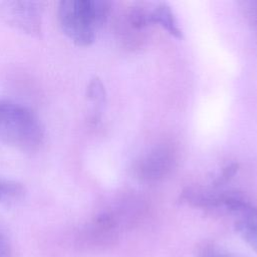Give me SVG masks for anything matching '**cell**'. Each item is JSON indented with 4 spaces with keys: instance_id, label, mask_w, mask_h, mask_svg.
Wrapping results in <instances>:
<instances>
[{
    "instance_id": "1",
    "label": "cell",
    "mask_w": 257,
    "mask_h": 257,
    "mask_svg": "<svg viewBox=\"0 0 257 257\" xmlns=\"http://www.w3.org/2000/svg\"><path fill=\"white\" fill-rule=\"evenodd\" d=\"M44 141V127L28 106L0 98V143L23 152H34Z\"/></svg>"
},
{
    "instance_id": "2",
    "label": "cell",
    "mask_w": 257,
    "mask_h": 257,
    "mask_svg": "<svg viewBox=\"0 0 257 257\" xmlns=\"http://www.w3.org/2000/svg\"><path fill=\"white\" fill-rule=\"evenodd\" d=\"M110 3L102 0H63L58 5V19L63 32L79 46L91 44L97 29L105 22Z\"/></svg>"
},
{
    "instance_id": "3",
    "label": "cell",
    "mask_w": 257,
    "mask_h": 257,
    "mask_svg": "<svg viewBox=\"0 0 257 257\" xmlns=\"http://www.w3.org/2000/svg\"><path fill=\"white\" fill-rule=\"evenodd\" d=\"M41 3L36 1H2L0 17L10 26L37 36L41 33Z\"/></svg>"
},
{
    "instance_id": "4",
    "label": "cell",
    "mask_w": 257,
    "mask_h": 257,
    "mask_svg": "<svg viewBox=\"0 0 257 257\" xmlns=\"http://www.w3.org/2000/svg\"><path fill=\"white\" fill-rule=\"evenodd\" d=\"M172 162V151L168 148H159L141 162L138 170L142 178L147 180H156L170 170Z\"/></svg>"
},
{
    "instance_id": "5",
    "label": "cell",
    "mask_w": 257,
    "mask_h": 257,
    "mask_svg": "<svg viewBox=\"0 0 257 257\" xmlns=\"http://www.w3.org/2000/svg\"><path fill=\"white\" fill-rule=\"evenodd\" d=\"M150 20L151 22L160 24L172 36L176 38L183 37L182 30L180 29L176 17L168 4L160 3L150 11Z\"/></svg>"
},
{
    "instance_id": "6",
    "label": "cell",
    "mask_w": 257,
    "mask_h": 257,
    "mask_svg": "<svg viewBox=\"0 0 257 257\" xmlns=\"http://www.w3.org/2000/svg\"><path fill=\"white\" fill-rule=\"evenodd\" d=\"M236 231L242 239L257 252V210L236 222Z\"/></svg>"
},
{
    "instance_id": "7",
    "label": "cell",
    "mask_w": 257,
    "mask_h": 257,
    "mask_svg": "<svg viewBox=\"0 0 257 257\" xmlns=\"http://www.w3.org/2000/svg\"><path fill=\"white\" fill-rule=\"evenodd\" d=\"M24 192L25 190L22 184L13 180L0 178V203L8 204L15 202L23 197Z\"/></svg>"
},
{
    "instance_id": "8",
    "label": "cell",
    "mask_w": 257,
    "mask_h": 257,
    "mask_svg": "<svg viewBox=\"0 0 257 257\" xmlns=\"http://www.w3.org/2000/svg\"><path fill=\"white\" fill-rule=\"evenodd\" d=\"M87 98L94 104L103 103L105 99V90L102 82L98 78H93L90 80L87 86Z\"/></svg>"
},
{
    "instance_id": "9",
    "label": "cell",
    "mask_w": 257,
    "mask_h": 257,
    "mask_svg": "<svg viewBox=\"0 0 257 257\" xmlns=\"http://www.w3.org/2000/svg\"><path fill=\"white\" fill-rule=\"evenodd\" d=\"M239 169V164L237 163H232L230 165H228L222 172V174L215 180L214 182V186L218 187L221 186L223 184H225L226 182H228L238 171Z\"/></svg>"
},
{
    "instance_id": "10",
    "label": "cell",
    "mask_w": 257,
    "mask_h": 257,
    "mask_svg": "<svg viewBox=\"0 0 257 257\" xmlns=\"http://www.w3.org/2000/svg\"><path fill=\"white\" fill-rule=\"evenodd\" d=\"M0 257H13L12 249L6 234L0 229Z\"/></svg>"
},
{
    "instance_id": "11",
    "label": "cell",
    "mask_w": 257,
    "mask_h": 257,
    "mask_svg": "<svg viewBox=\"0 0 257 257\" xmlns=\"http://www.w3.org/2000/svg\"><path fill=\"white\" fill-rule=\"evenodd\" d=\"M202 257H228L217 252L215 249H204L202 252Z\"/></svg>"
}]
</instances>
